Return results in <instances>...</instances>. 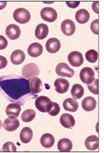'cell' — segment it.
I'll return each instance as SVG.
<instances>
[{
  "mask_svg": "<svg viewBox=\"0 0 104 153\" xmlns=\"http://www.w3.org/2000/svg\"><path fill=\"white\" fill-rule=\"evenodd\" d=\"M0 89L8 100L20 105L35 95L30 89V81L14 75L0 77Z\"/></svg>",
  "mask_w": 104,
  "mask_h": 153,
  "instance_id": "obj_1",
  "label": "cell"
},
{
  "mask_svg": "<svg viewBox=\"0 0 104 153\" xmlns=\"http://www.w3.org/2000/svg\"><path fill=\"white\" fill-rule=\"evenodd\" d=\"M40 74L39 67L35 63H30L24 65L21 69V75L24 78L30 79L35 77Z\"/></svg>",
  "mask_w": 104,
  "mask_h": 153,
  "instance_id": "obj_2",
  "label": "cell"
},
{
  "mask_svg": "<svg viewBox=\"0 0 104 153\" xmlns=\"http://www.w3.org/2000/svg\"><path fill=\"white\" fill-rule=\"evenodd\" d=\"M35 106L40 112H49L52 106V102L47 97L41 96L36 99Z\"/></svg>",
  "mask_w": 104,
  "mask_h": 153,
  "instance_id": "obj_3",
  "label": "cell"
},
{
  "mask_svg": "<svg viewBox=\"0 0 104 153\" xmlns=\"http://www.w3.org/2000/svg\"><path fill=\"white\" fill-rule=\"evenodd\" d=\"M13 16L14 20L20 24L27 23L30 20V14L25 8H18L15 10Z\"/></svg>",
  "mask_w": 104,
  "mask_h": 153,
  "instance_id": "obj_4",
  "label": "cell"
},
{
  "mask_svg": "<svg viewBox=\"0 0 104 153\" xmlns=\"http://www.w3.org/2000/svg\"><path fill=\"white\" fill-rule=\"evenodd\" d=\"M80 77L83 83L90 85L95 80V72L91 68L84 67L80 70Z\"/></svg>",
  "mask_w": 104,
  "mask_h": 153,
  "instance_id": "obj_5",
  "label": "cell"
},
{
  "mask_svg": "<svg viewBox=\"0 0 104 153\" xmlns=\"http://www.w3.org/2000/svg\"><path fill=\"white\" fill-rule=\"evenodd\" d=\"M41 17L43 20L49 22H53L57 20V13L52 7H45L41 11Z\"/></svg>",
  "mask_w": 104,
  "mask_h": 153,
  "instance_id": "obj_6",
  "label": "cell"
},
{
  "mask_svg": "<svg viewBox=\"0 0 104 153\" xmlns=\"http://www.w3.org/2000/svg\"><path fill=\"white\" fill-rule=\"evenodd\" d=\"M56 73L60 76H66V77H72L75 74V71L71 69L66 63H59L56 68Z\"/></svg>",
  "mask_w": 104,
  "mask_h": 153,
  "instance_id": "obj_7",
  "label": "cell"
},
{
  "mask_svg": "<svg viewBox=\"0 0 104 153\" xmlns=\"http://www.w3.org/2000/svg\"><path fill=\"white\" fill-rule=\"evenodd\" d=\"M68 60L71 65L74 67H80L83 63V54L78 51L70 53L68 56Z\"/></svg>",
  "mask_w": 104,
  "mask_h": 153,
  "instance_id": "obj_8",
  "label": "cell"
},
{
  "mask_svg": "<svg viewBox=\"0 0 104 153\" xmlns=\"http://www.w3.org/2000/svg\"><path fill=\"white\" fill-rule=\"evenodd\" d=\"M6 34L10 39L16 40L20 37L21 30L19 28V26L15 24H10L6 29Z\"/></svg>",
  "mask_w": 104,
  "mask_h": 153,
  "instance_id": "obj_9",
  "label": "cell"
},
{
  "mask_svg": "<svg viewBox=\"0 0 104 153\" xmlns=\"http://www.w3.org/2000/svg\"><path fill=\"white\" fill-rule=\"evenodd\" d=\"M61 31L67 36H72L76 31V25L70 19H66L61 23Z\"/></svg>",
  "mask_w": 104,
  "mask_h": 153,
  "instance_id": "obj_10",
  "label": "cell"
},
{
  "mask_svg": "<svg viewBox=\"0 0 104 153\" xmlns=\"http://www.w3.org/2000/svg\"><path fill=\"white\" fill-rule=\"evenodd\" d=\"M21 112V105L18 103L12 102L7 105L6 108V113L10 118H17Z\"/></svg>",
  "mask_w": 104,
  "mask_h": 153,
  "instance_id": "obj_11",
  "label": "cell"
},
{
  "mask_svg": "<svg viewBox=\"0 0 104 153\" xmlns=\"http://www.w3.org/2000/svg\"><path fill=\"white\" fill-rule=\"evenodd\" d=\"M54 87L58 93H65L69 88V82L64 78H58L54 81Z\"/></svg>",
  "mask_w": 104,
  "mask_h": 153,
  "instance_id": "obj_12",
  "label": "cell"
},
{
  "mask_svg": "<svg viewBox=\"0 0 104 153\" xmlns=\"http://www.w3.org/2000/svg\"><path fill=\"white\" fill-rule=\"evenodd\" d=\"M2 126L4 128L5 130L8 131H15L20 126V122L17 118H7L4 120Z\"/></svg>",
  "mask_w": 104,
  "mask_h": 153,
  "instance_id": "obj_13",
  "label": "cell"
},
{
  "mask_svg": "<svg viewBox=\"0 0 104 153\" xmlns=\"http://www.w3.org/2000/svg\"><path fill=\"white\" fill-rule=\"evenodd\" d=\"M45 47H46V50L49 53H55L58 52L60 49V42L57 38H49L46 42Z\"/></svg>",
  "mask_w": 104,
  "mask_h": 153,
  "instance_id": "obj_14",
  "label": "cell"
},
{
  "mask_svg": "<svg viewBox=\"0 0 104 153\" xmlns=\"http://www.w3.org/2000/svg\"><path fill=\"white\" fill-rule=\"evenodd\" d=\"M28 53L32 57H38L41 55L43 52V46L40 43H32L28 47Z\"/></svg>",
  "mask_w": 104,
  "mask_h": 153,
  "instance_id": "obj_15",
  "label": "cell"
},
{
  "mask_svg": "<svg viewBox=\"0 0 104 153\" xmlns=\"http://www.w3.org/2000/svg\"><path fill=\"white\" fill-rule=\"evenodd\" d=\"M60 122L64 128H70L75 125L76 120L72 115L69 114V113H64L63 115H61V117L60 118Z\"/></svg>",
  "mask_w": 104,
  "mask_h": 153,
  "instance_id": "obj_16",
  "label": "cell"
},
{
  "mask_svg": "<svg viewBox=\"0 0 104 153\" xmlns=\"http://www.w3.org/2000/svg\"><path fill=\"white\" fill-rule=\"evenodd\" d=\"M30 89L33 94L40 93L42 89V81L38 77H33L30 79Z\"/></svg>",
  "mask_w": 104,
  "mask_h": 153,
  "instance_id": "obj_17",
  "label": "cell"
},
{
  "mask_svg": "<svg viewBox=\"0 0 104 153\" xmlns=\"http://www.w3.org/2000/svg\"><path fill=\"white\" fill-rule=\"evenodd\" d=\"M26 59V55L20 50H14L10 55V61L14 65H20Z\"/></svg>",
  "mask_w": 104,
  "mask_h": 153,
  "instance_id": "obj_18",
  "label": "cell"
},
{
  "mask_svg": "<svg viewBox=\"0 0 104 153\" xmlns=\"http://www.w3.org/2000/svg\"><path fill=\"white\" fill-rule=\"evenodd\" d=\"M85 147L88 150L95 151L99 148V138L97 136L92 135L88 136L85 140Z\"/></svg>",
  "mask_w": 104,
  "mask_h": 153,
  "instance_id": "obj_19",
  "label": "cell"
},
{
  "mask_svg": "<svg viewBox=\"0 0 104 153\" xmlns=\"http://www.w3.org/2000/svg\"><path fill=\"white\" fill-rule=\"evenodd\" d=\"M48 33H49V27L47 25L41 23L37 26L35 30V36L38 39L43 40L44 38L47 37Z\"/></svg>",
  "mask_w": 104,
  "mask_h": 153,
  "instance_id": "obj_20",
  "label": "cell"
},
{
  "mask_svg": "<svg viewBox=\"0 0 104 153\" xmlns=\"http://www.w3.org/2000/svg\"><path fill=\"white\" fill-rule=\"evenodd\" d=\"M96 107V100L92 97H87L82 101V108L84 111L90 112L94 110Z\"/></svg>",
  "mask_w": 104,
  "mask_h": 153,
  "instance_id": "obj_21",
  "label": "cell"
},
{
  "mask_svg": "<svg viewBox=\"0 0 104 153\" xmlns=\"http://www.w3.org/2000/svg\"><path fill=\"white\" fill-rule=\"evenodd\" d=\"M63 106L66 111L75 112L78 110L79 104L73 98H67L66 100L63 102Z\"/></svg>",
  "mask_w": 104,
  "mask_h": 153,
  "instance_id": "obj_22",
  "label": "cell"
},
{
  "mask_svg": "<svg viewBox=\"0 0 104 153\" xmlns=\"http://www.w3.org/2000/svg\"><path fill=\"white\" fill-rule=\"evenodd\" d=\"M57 148L60 152H68L72 149V143L69 139H61V140H60L58 143H57Z\"/></svg>",
  "mask_w": 104,
  "mask_h": 153,
  "instance_id": "obj_23",
  "label": "cell"
},
{
  "mask_svg": "<svg viewBox=\"0 0 104 153\" xmlns=\"http://www.w3.org/2000/svg\"><path fill=\"white\" fill-rule=\"evenodd\" d=\"M41 144L46 148H52L55 143V139L52 134L45 133L41 137Z\"/></svg>",
  "mask_w": 104,
  "mask_h": 153,
  "instance_id": "obj_24",
  "label": "cell"
},
{
  "mask_svg": "<svg viewBox=\"0 0 104 153\" xmlns=\"http://www.w3.org/2000/svg\"><path fill=\"white\" fill-rule=\"evenodd\" d=\"M33 138V131L30 128L26 127L23 128L20 132V140L23 143H30Z\"/></svg>",
  "mask_w": 104,
  "mask_h": 153,
  "instance_id": "obj_25",
  "label": "cell"
},
{
  "mask_svg": "<svg viewBox=\"0 0 104 153\" xmlns=\"http://www.w3.org/2000/svg\"><path fill=\"white\" fill-rule=\"evenodd\" d=\"M89 19H90V14L86 9L79 10L76 13V19L79 23H86L89 21Z\"/></svg>",
  "mask_w": 104,
  "mask_h": 153,
  "instance_id": "obj_26",
  "label": "cell"
},
{
  "mask_svg": "<svg viewBox=\"0 0 104 153\" xmlns=\"http://www.w3.org/2000/svg\"><path fill=\"white\" fill-rule=\"evenodd\" d=\"M71 94L75 100L80 99L84 94V88L80 84H75L71 89Z\"/></svg>",
  "mask_w": 104,
  "mask_h": 153,
  "instance_id": "obj_27",
  "label": "cell"
},
{
  "mask_svg": "<svg viewBox=\"0 0 104 153\" xmlns=\"http://www.w3.org/2000/svg\"><path fill=\"white\" fill-rule=\"evenodd\" d=\"M36 117V112L33 109H27L22 112L21 115V120L25 123H28V122L32 121Z\"/></svg>",
  "mask_w": 104,
  "mask_h": 153,
  "instance_id": "obj_28",
  "label": "cell"
},
{
  "mask_svg": "<svg viewBox=\"0 0 104 153\" xmlns=\"http://www.w3.org/2000/svg\"><path fill=\"white\" fill-rule=\"evenodd\" d=\"M85 57L88 62L91 63H95L99 57V53L95 50H89L86 52Z\"/></svg>",
  "mask_w": 104,
  "mask_h": 153,
  "instance_id": "obj_29",
  "label": "cell"
},
{
  "mask_svg": "<svg viewBox=\"0 0 104 153\" xmlns=\"http://www.w3.org/2000/svg\"><path fill=\"white\" fill-rule=\"evenodd\" d=\"M88 88L91 93H92L93 94H95V95H98L99 94V80L95 79L90 85H88Z\"/></svg>",
  "mask_w": 104,
  "mask_h": 153,
  "instance_id": "obj_30",
  "label": "cell"
},
{
  "mask_svg": "<svg viewBox=\"0 0 104 153\" xmlns=\"http://www.w3.org/2000/svg\"><path fill=\"white\" fill-rule=\"evenodd\" d=\"M60 111V105L57 104V103L52 102V106L51 108V109L48 113L50 115V116H52V117H55V116H57L59 114Z\"/></svg>",
  "mask_w": 104,
  "mask_h": 153,
  "instance_id": "obj_31",
  "label": "cell"
},
{
  "mask_svg": "<svg viewBox=\"0 0 104 153\" xmlns=\"http://www.w3.org/2000/svg\"><path fill=\"white\" fill-rule=\"evenodd\" d=\"M16 147L12 142H7L2 146V152H16Z\"/></svg>",
  "mask_w": 104,
  "mask_h": 153,
  "instance_id": "obj_32",
  "label": "cell"
},
{
  "mask_svg": "<svg viewBox=\"0 0 104 153\" xmlns=\"http://www.w3.org/2000/svg\"><path fill=\"white\" fill-rule=\"evenodd\" d=\"M91 30L95 34H99V19H95L91 24Z\"/></svg>",
  "mask_w": 104,
  "mask_h": 153,
  "instance_id": "obj_33",
  "label": "cell"
},
{
  "mask_svg": "<svg viewBox=\"0 0 104 153\" xmlns=\"http://www.w3.org/2000/svg\"><path fill=\"white\" fill-rule=\"evenodd\" d=\"M8 45V42L3 36L0 35V50H4Z\"/></svg>",
  "mask_w": 104,
  "mask_h": 153,
  "instance_id": "obj_34",
  "label": "cell"
},
{
  "mask_svg": "<svg viewBox=\"0 0 104 153\" xmlns=\"http://www.w3.org/2000/svg\"><path fill=\"white\" fill-rule=\"evenodd\" d=\"M7 65V58L3 56L0 55V69H4L5 67Z\"/></svg>",
  "mask_w": 104,
  "mask_h": 153,
  "instance_id": "obj_35",
  "label": "cell"
},
{
  "mask_svg": "<svg viewBox=\"0 0 104 153\" xmlns=\"http://www.w3.org/2000/svg\"><path fill=\"white\" fill-rule=\"evenodd\" d=\"M66 4L69 6V7H71V8H76V7H78V6L80 5V2H67Z\"/></svg>",
  "mask_w": 104,
  "mask_h": 153,
  "instance_id": "obj_36",
  "label": "cell"
},
{
  "mask_svg": "<svg viewBox=\"0 0 104 153\" xmlns=\"http://www.w3.org/2000/svg\"><path fill=\"white\" fill-rule=\"evenodd\" d=\"M98 6H99V2H94L92 4V8L93 10L95 11V8H96V12H97V14H99V9H98Z\"/></svg>",
  "mask_w": 104,
  "mask_h": 153,
  "instance_id": "obj_37",
  "label": "cell"
},
{
  "mask_svg": "<svg viewBox=\"0 0 104 153\" xmlns=\"http://www.w3.org/2000/svg\"><path fill=\"white\" fill-rule=\"evenodd\" d=\"M7 2H0V10L3 9V8H5V7L7 6Z\"/></svg>",
  "mask_w": 104,
  "mask_h": 153,
  "instance_id": "obj_38",
  "label": "cell"
},
{
  "mask_svg": "<svg viewBox=\"0 0 104 153\" xmlns=\"http://www.w3.org/2000/svg\"><path fill=\"white\" fill-rule=\"evenodd\" d=\"M2 122H1V120H0V128H2Z\"/></svg>",
  "mask_w": 104,
  "mask_h": 153,
  "instance_id": "obj_39",
  "label": "cell"
}]
</instances>
